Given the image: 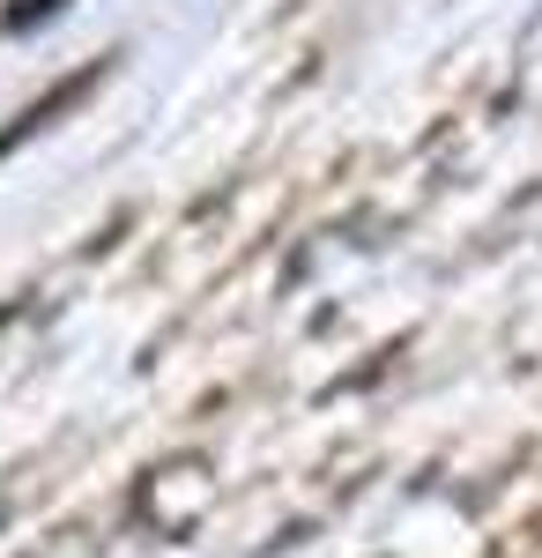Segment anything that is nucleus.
<instances>
[{
	"mask_svg": "<svg viewBox=\"0 0 542 558\" xmlns=\"http://www.w3.org/2000/svg\"><path fill=\"white\" fill-rule=\"evenodd\" d=\"M45 8H60V0H23V8H15V15H8V23H15V31H23V23H38Z\"/></svg>",
	"mask_w": 542,
	"mask_h": 558,
	"instance_id": "f257e3e1",
	"label": "nucleus"
}]
</instances>
